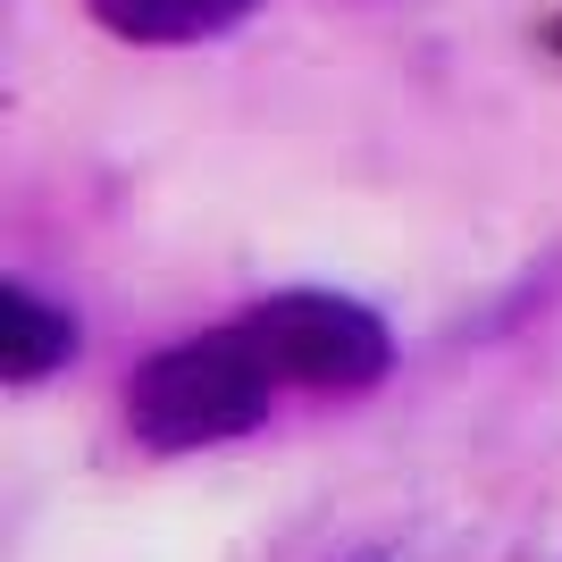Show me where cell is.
Instances as JSON below:
<instances>
[{
	"label": "cell",
	"mask_w": 562,
	"mask_h": 562,
	"mask_svg": "<svg viewBox=\"0 0 562 562\" xmlns=\"http://www.w3.org/2000/svg\"><path fill=\"white\" fill-rule=\"evenodd\" d=\"M269 361L244 328L193 336V345H168L151 370L135 378V428L151 446H218L235 428H252L269 412Z\"/></svg>",
	"instance_id": "obj_1"
},
{
	"label": "cell",
	"mask_w": 562,
	"mask_h": 562,
	"mask_svg": "<svg viewBox=\"0 0 562 562\" xmlns=\"http://www.w3.org/2000/svg\"><path fill=\"white\" fill-rule=\"evenodd\" d=\"M85 9L126 43H202V34H227L252 0H85Z\"/></svg>",
	"instance_id": "obj_3"
},
{
	"label": "cell",
	"mask_w": 562,
	"mask_h": 562,
	"mask_svg": "<svg viewBox=\"0 0 562 562\" xmlns=\"http://www.w3.org/2000/svg\"><path fill=\"white\" fill-rule=\"evenodd\" d=\"M68 311H50L34 285H0V370L9 378H43L50 361H68Z\"/></svg>",
	"instance_id": "obj_4"
},
{
	"label": "cell",
	"mask_w": 562,
	"mask_h": 562,
	"mask_svg": "<svg viewBox=\"0 0 562 562\" xmlns=\"http://www.w3.org/2000/svg\"><path fill=\"white\" fill-rule=\"evenodd\" d=\"M244 336L260 345V361L278 378L328 386V395L386 378V352H395L386 328H378L361 303H345V294H269V303L244 319Z\"/></svg>",
	"instance_id": "obj_2"
}]
</instances>
